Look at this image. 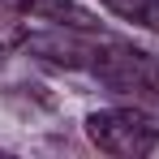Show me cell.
I'll return each instance as SVG.
<instances>
[{
    "instance_id": "6da1fadb",
    "label": "cell",
    "mask_w": 159,
    "mask_h": 159,
    "mask_svg": "<svg viewBox=\"0 0 159 159\" xmlns=\"http://www.w3.org/2000/svg\"><path fill=\"white\" fill-rule=\"evenodd\" d=\"M43 52H69L65 60H82L99 82H107L112 90H129V95H159V60L142 48L116 43V39H99L90 48L78 43H43Z\"/></svg>"
},
{
    "instance_id": "7a4b0ae2",
    "label": "cell",
    "mask_w": 159,
    "mask_h": 159,
    "mask_svg": "<svg viewBox=\"0 0 159 159\" xmlns=\"http://www.w3.org/2000/svg\"><path fill=\"white\" fill-rule=\"evenodd\" d=\"M86 138L103 155L142 159L159 146V125L142 107H99V112L86 116Z\"/></svg>"
},
{
    "instance_id": "3957f363",
    "label": "cell",
    "mask_w": 159,
    "mask_h": 159,
    "mask_svg": "<svg viewBox=\"0 0 159 159\" xmlns=\"http://www.w3.org/2000/svg\"><path fill=\"white\" fill-rule=\"evenodd\" d=\"M17 9L34 22H48V26H60V30H82V34L99 30V17L73 0H17Z\"/></svg>"
},
{
    "instance_id": "277c9868",
    "label": "cell",
    "mask_w": 159,
    "mask_h": 159,
    "mask_svg": "<svg viewBox=\"0 0 159 159\" xmlns=\"http://www.w3.org/2000/svg\"><path fill=\"white\" fill-rule=\"evenodd\" d=\"M112 17L129 22L138 30H155L159 34V0H99Z\"/></svg>"
}]
</instances>
